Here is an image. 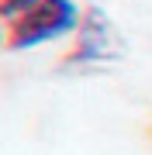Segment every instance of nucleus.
Here are the masks:
<instances>
[{"instance_id": "obj_2", "label": "nucleus", "mask_w": 152, "mask_h": 155, "mask_svg": "<svg viewBox=\"0 0 152 155\" xmlns=\"http://www.w3.org/2000/svg\"><path fill=\"white\" fill-rule=\"evenodd\" d=\"M118 52H121V41L114 35V24L97 7H90L83 14L79 31H76V48L66 55V62H73V66H83V62H111Z\"/></svg>"}, {"instance_id": "obj_4", "label": "nucleus", "mask_w": 152, "mask_h": 155, "mask_svg": "<svg viewBox=\"0 0 152 155\" xmlns=\"http://www.w3.org/2000/svg\"><path fill=\"white\" fill-rule=\"evenodd\" d=\"M7 45V24H0V48Z\"/></svg>"}, {"instance_id": "obj_3", "label": "nucleus", "mask_w": 152, "mask_h": 155, "mask_svg": "<svg viewBox=\"0 0 152 155\" xmlns=\"http://www.w3.org/2000/svg\"><path fill=\"white\" fill-rule=\"evenodd\" d=\"M38 0H0V24H14L21 14H28Z\"/></svg>"}, {"instance_id": "obj_1", "label": "nucleus", "mask_w": 152, "mask_h": 155, "mask_svg": "<svg viewBox=\"0 0 152 155\" xmlns=\"http://www.w3.org/2000/svg\"><path fill=\"white\" fill-rule=\"evenodd\" d=\"M79 24H83V11L76 7V0H38L28 14L7 24V48L14 52L38 48L66 35H76Z\"/></svg>"}]
</instances>
